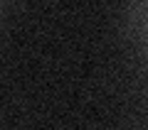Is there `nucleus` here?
Masks as SVG:
<instances>
[{
  "instance_id": "nucleus-1",
  "label": "nucleus",
  "mask_w": 148,
  "mask_h": 130,
  "mask_svg": "<svg viewBox=\"0 0 148 130\" xmlns=\"http://www.w3.org/2000/svg\"><path fill=\"white\" fill-rule=\"evenodd\" d=\"M136 25H138V32L146 37L148 42V5H141L136 7Z\"/></svg>"
}]
</instances>
